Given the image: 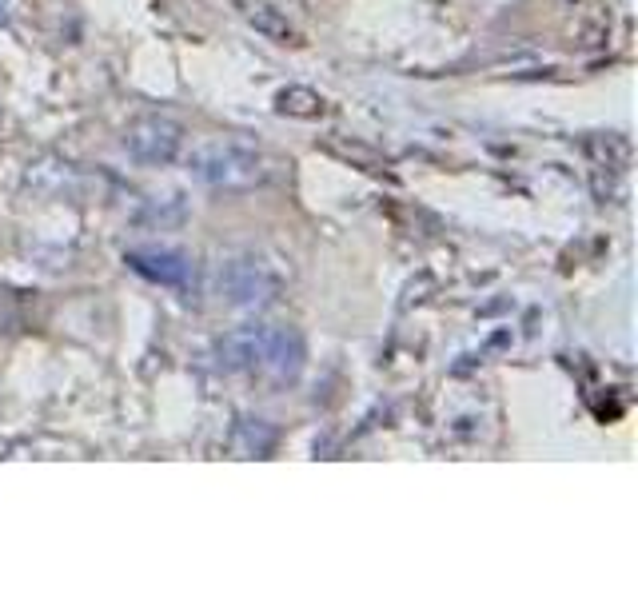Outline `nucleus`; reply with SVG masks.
<instances>
[{
    "label": "nucleus",
    "mask_w": 638,
    "mask_h": 598,
    "mask_svg": "<svg viewBox=\"0 0 638 598\" xmlns=\"http://www.w3.org/2000/svg\"><path fill=\"white\" fill-rule=\"evenodd\" d=\"M124 264L136 276H144V280H152L160 288H176V292L192 288V280H196V264L180 248H128Z\"/></svg>",
    "instance_id": "5"
},
{
    "label": "nucleus",
    "mask_w": 638,
    "mask_h": 598,
    "mask_svg": "<svg viewBox=\"0 0 638 598\" xmlns=\"http://www.w3.org/2000/svg\"><path fill=\"white\" fill-rule=\"evenodd\" d=\"M240 12H244V20H248L260 36H268V40H276V44H296V40H300L296 28L284 20V12L272 8L268 0H240Z\"/></svg>",
    "instance_id": "6"
},
{
    "label": "nucleus",
    "mask_w": 638,
    "mask_h": 598,
    "mask_svg": "<svg viewBox=\"0 0 638 598\" xmlns=\"http://www.w3.org/2000/svg\"><path fill=\"white\" fill-rule=\"evenodd\" d=\"M276 108L284 116H296V120H319L323 116V96L312 88H284L276 96Z\"/></svg>",
    "instance_id": "7"
},
{
    "label": "nucleus",
    "mask_w": 638,
    "mask_h": 598,
    "mask_svg": "<svg viewBox=\"0 0 638 598\" xmlns=\"http://www.w3.org/2000/svg\"><path fill=\"white\" fill-rule=\"evenodd\" d=\"M220 363L228 371H248L272 383H292L304 371V339L300 331L272 327V323L240 327L220 339Z\"/></svg>",
    "instance_id": "1"
},
{
    "label": "nucleus",
    "mask_w": 638,
    "mask_h": 598,
    "mask_svg": "<svg viewBox=\"0 0 638 598\" xmlns=\"http://www.w3.org/2000/svg\"><path fill=\"white\" fill-rule=\"evenodd\" d=\"M188 172L208 188H252L264 180V156L240 136H220L188 152Z\"/></svg>",
    "instance_id": "2"
},
{
    "label": "nucleus",
    "mask_w": 638,
    "mask_h": 598,
    "mask_svg": "<svg viewBox=\"0 0 638 598\" xmlns=\"http://www.w3.org/2000/svg\"><path fill=\"white\" fill-rule=\"evenodd\" d=\"M180 148H184V124L172 120V116H160V112L132 120L128 132H124V152L144 168L172 164L180 156Z\"/></svg>",
    "instance_id": "3"
},
{
    "label": "nucleus",
    "mask_w": 638,
    "mask_h": 598,
    "mask_svg": "<svg viewBox=\"0 0 638 598\" xmlns=\"http://www.w3.org/2000/svg\"><path fill=\"white\" fill-rule=\"evenodd\" d=\"M220 296L232 307H260L280 292V272L260 256H232L220 264Z\"/></svg>",
    "instance_id": "4"
}]
</instances>
